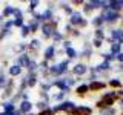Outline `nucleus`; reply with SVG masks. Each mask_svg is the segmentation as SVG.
Segmentation results:
<instances>
[{"instance_id":"nucleus-1","label":"nucleus","mask_w":123,"mask_h":115,"mask_svg":"<svg viewBox=\"0 0 123 115\" xmlns=\"http://www.w3.org/2000/svg\"><path fill=\"white\" fill-rule=\"evenodd\" d=\"M57 29V23L54 20H48L42 25V31H43V35L45 37H51L54 35V31Z\"/></svg>"},{"instance_id":"nucleus-2","label":"nucleus","mask_w":123,"mask_h":115,"mask_svg":"<svg viewBox=\"0 0 123 115\" xmlns=\"http://www.w3.org/2000/svg\"><path fill=\"white\" fill-rule=\"evenodd\" d=\"M114 101H115V98H114L112 92H111V94L103 95V98L97 103V107H100V109H108V107H111V104H114Z\"/></svg>"},{"instance_id":"nucleus-3","label":"nucleus","mask_w":123,"mask_h":115,"mask_svg":"<svg viewBox=\"0 0 123 115\" xmlns=\"http://www.w3.org/2000/svg\"><path fill=\"white\" fill-rule=\"evenodd\" d=\"M66 66H68V61H62L60 64L52 66L49 71H51V74H54V75H60V74H63V72L66 71Z\"/></svg>"},{"instance_id":"nucleus-4","label":"nucleus","mask_w":123,"mask_h":115,"mask_svg":"<svg viewBox=\"0 0 123 115\" xmlns=\"http://www.w3.org/2000/svg\"><path fill=\"white\" fill-rule=\"evenodd\" d=\"M102 17H103V20L114 22V20H117V18H118V12H117V11H112V9H109V8H108V9L105 11V14H103Z\"/></svg>"},{"instance_id":"nucleus-5","label":"nucleus","mask_w":123,"mask_h":115,"mask_svg":"<svg viewBox=\"0 0 123 115\" xmlns=\"http://www.w3.org/2000/svg\"><path fill=\"white\" fill-rule=\"evenodd\" d=\"M69 114H71V115H91L92 110L89 109V107L82 106V107H74V109H72Z\"/></svg>"},{"instance_id":"nucleus-6","label":"nucleus","mask_w":123,"mask_h":115,"mask_svg":"<svg viewBox=\"0 0 123 115\" xmlns=\"http://www.w3.org/2000/svg\"><path fill=\"white\" fill-rule=\"evenodd\" d=\"M71 23H72V25H79V26H82V28L86 26V22L82 18V15H80L79 12H74L71 15Z\"/></svg>"},{"instance_id":"nucleus-7","label":"nucleus","mask_w":123,"mask_h":115,"mask_svg":"<svg viewBox=\"0 0 123 115\" xmlns=\"http://www.w3.org/2000/svg\"><path fill=\"white\" fill-rule=\"evenodd\" d=\"M29 63H31V60H29V57L26 55V54H22V55L17 58V64L20 68H28Z\"/></svg>"},{"instance_id":"nucleus-8","label":"nucleus","mask_w":123,"mask_h":115,"mask_svg":"<svg viewBox=\"0 0 123 115\" xmlns=\"http://www.w3.org/2000/svg\"><path fill=\"white\" fill-rule=\"evenodd\" d=\"M31 109H32V104H31L28 100H23V101L20 103V109H18V110H20L22 114H28Z\"/></svg>"},{"instance_id":"nucleus-9","label":"nucleus","mask_w":123,"mask_h":115,"mask_svg":"<svg viewBox=\"0 0 123 115\" xmlns=\"http://www.w3.org/2000/svg\"><path fill=\"white\" fill-rule=\"evenodd\" d=\"M74 103L72 101H65V103H62L60 106H57V109H62V110H66V112H71L72 109H74Z\"/></svg>"},{"instance_id":"nucleus-10","label":"nucleus","mask_w":123,"mask_h":115,"mask_svg":"<svg viewBox=\"0 0 123 115\" xmlns=\"http://www.w3.org/2000/svg\"><path fill=\"white\" fill-rule=\"evenodd\" d=\"M12 91H14V81L12 80H8V83H6V86H5V94H3V97H9L11 94H12Z\"/></svg>"},{"instance_id":"nucleus-11","label":"nucleus","mask_w":123,"mask_h":115,"mask_svg":"<svg viewBox=\"0 0 123 115\" xmlns=\"http://www.w3.org/2000/svg\"><path fill=\"white\" fill-rule=\"evenodd\" d=\"M105 86L106 84L105 83H102V81H92L91 84H89V89L91 91H102V89H105Z\"/></svg>"},{"instance_id":"nucleus-12","label":"nucleus","mask_w":123,"mask_h":115,"mask_svg":"<svg viewBox=\"0 0 123 115\" xmlns=\"http://www.w3.org/2000/svg\"><path fill=\"white\" fill-rule=\"evenodd\" d=\"M25 80H26V84H28L29 87L36 86V83H37V78H36V75H34V74H29V75H26V77H25Z\"/></svg>"},{"instance_id":"nucleus-13","label":"nucleus","mask_w":123,"mask_h":115,"mask_svg":"<svg viewBox=\"0 0 123 115\" xmlns=\"http://www.w3.org/2000/svg\"><path fill=\"white\" fill-rule=\"evenodd\" d=\"M85 72H86V66H85V64L79 63V64H75V66H74V74H77V75H83Z\"/></svg>"},{"instance_id":"nucleus-14","label":"nucleus","mask_w":123,"mask_h":115,"mask_svg":"<svg viewBox=\"0 0 123 115\" xmlns=\"http://www.w3.org/2000/svg\"><path fill=\"white\" fill-rule=\"evenodd\" d=\"M20 72H22V68L18 66V64H14V66H11V68H9V75H11V77H17V75H20Z\"/></svg>"},{"instance_id":"nucleus-15","label":"nucleus","mask_w":123,"mask_h":115,"mask_svg":"<svg viewBox=\"0 0 123 115\" xmlns=\"http://www.w3.org/2000/svg\"><path fill=\"white\" fill-rule=\"evenodd\" d=\"M15 110V106L12 101H8V103H3V112H14Z\"/></svg>"},{"instance_id":"nucleus-16","label":"nucleus","mask_w":123,"mask_h":115,"mask_svg":"<svg viewBox=\"0 0 123 115\" xmlns=\"http://www.w3.org/2000/svg\"><path fill=\"white\" fill-rule=\"evenodd\" d=\"M114 38H115L114 43H120V41H123V31L122 29L114 31Z\"/></svg>"},{"instance_id":"nucleus-17","label":"nucleus","mask_w":123,"mask_h":115,"mask_svg":"<svg viewBox=\"0 0 123 115\" xmlns=\"http://www.w3.org/2000/svg\"><path fill=\"white\" fill-rule=\"evenodd\" d=\"M12 14H14V8H12V6H6L5 9H3V12H2L3 18H8V17H11Z\"/></svg>"},{"instance_id":"nucleus-18","label":"nucleus","mask_w":123,"mask_h":115,"mask_svg":"<svg viewBox=\"0 0 123 115\" xmlns=\"http://www.w3.org/2000/svg\"><path fill=\"white\" fill-rule=\"evenodd\" d=\"M38 46H40V41H38V40H32L28 48H29V51L32 52V54H36V51L38 49Z\"/></svg>"},{"instance_id":"nucleus-19","label":"nucleus","mask_w":123,"mask_h":115,"mask_svg":"<svg viewBox=\"0 0 123 115\" xmlns=\"http://www.w3.org/2000/svg\"><path fill=\"white\" fill-rule=\"evenodd\" d=\"M88 91H89V86H86V84H82V86L77 87V91H75V92H77V95H85Z\"/></svg>"},{"instance_id":"nucleus-20","label":"nucleus","mask_w":123,"mask_h":115,"mask_svg":"<svg viewBox=\"0 0 123 115\" xmlns=\"http://www.w3.org/2000/svg\"><path fill=\"white\" fill-rule=\"evenodd\" d=\"M52 57H54V46H49L45 51V60H51Z\"/></svg>"},{"instance_id":"nucleus-21","label":"nucleus","mask_w":123,"mask_h":115,"mask_svg":"<svg viewBox=\"0 0 123 115\" xmlns=\"http://www.w3.org/2000/svg\"><path fill=\"white\" fill-rule=\"evenodd\" d=\"M122 8V2H109V9L112 11H117Z\"/></svg>"},{"instance_id":"nucleus-22","label":"nucleus","mask_w":123,"mask_h":115,"mask_svg":"<svg viewBox=\"0 0 123 115\" xmlns=\"http://www.w3.org/2000/svg\"><path fill=\"white\" fill-rule=\"evenodd\" d=\"M6 83H8V80H6L5 74H2V72H0V89H5Z\"/></svg>"},{"instance_id":"nucleus-23","label":"nucleus","mask_w":123,"mask_h":115,"mask_svg":"<svg viewBox=\"0 0 123 115\" xmlns=\"http://www.w3.org/2000/svg\"><path fill=\"white\" fill-rule=\"evenodd\" d=\"M111 52H112V54H120V43H112Z\"/></svg>"},{"instance_id":"nucleus-24","label":"nucleus","mask_w":123,"mask_h":115,"mask_svg":"<svg viewBox=\"0 0 123 115\" xmlns=\"http://www.w3.org/2000/svg\"><path fill=\"white\" fill-rule=\"evenodd\" d=\"M115 110L112 109V107H108V109H103L102 110V115H114Z\"/></svg>"},{"instance_id":"nucleus-25","label":"nucleus","mask_w":123,"mask_h":115,"mask_svg":"<svg viewBox=\"0 0 123 115\" xmlns=\"http://www.w3.org/2000/svg\"><path fill=\"white\" fill-rule=\"evenodd\" d=\"M38 28V23L37 20H34V22H31V25H29V31L31 32H36V29Z\"/></svg>"},{"instance_id":"nucleus-26","label":"nucleus","mask_w":123,"mask_h":115,"mask_svg":"<svg viewBox=\"0 0 123 115\" xmlns=\"http://www.w3.org/2000/svg\"><path fill=\"white\" fill-rule=\"evenodd\" d=\"M14 26H23V17H18V18H14L12 20Z\"/></svg>"},{"instance_id":"nucleus-27","label":"nucleus","mask_w":123,"mask_h":115,"mask_svg":"<svg viewBox=\"0 0 123 115\" xmlns=\"http://www.w3.org/2000/svg\"><path fill=\"white\" fill-rule=\"evenodd\" d=\"M66 54L69 55V58H74V57H77V54H75V51L72 48H68L66 49Z\"/></svg>"},{"instance_id":"nucleus-28","label":"nucleus","mask_w":123,"mask_h":115,"mask_svg":"<svg viewBox=\"0 0 123 115\" xmlns=\"http://www.w3.org/2000/svg\"><path fill=\"white\" fill-rule=\"evenodd\" d=\"M29 32H31V31H29V26H25V25H23V26H22V35L26 37Z\"/></svg>"},{"instance_id":"nucleus-29","label":"nucleus","mask_w":123,"mask_h":115,"mask_svg":"<svg viewBox=\"0 0 123 115\" xmlns=\"http://www.w3.org/2000/svg\"><path fill=\"white\" fill-rule=\"evenodd\" d=\"M103 22H105V20H103V17H102V15H98V17H95V20H94V25H95V26H100Z\"/></svg>"},{"instance_id":"nucleus-30","label":"nucleus","mask_w":123,"mask_h":115,"mask_svg":"<svg viewBox=\"0 0 123 115\" xmlns=\"http://www.w3.org/2000/svg\"><path fill=\"white\" fill-rule=\"evenodd\" d=\"M89 5H91V8H100V6L105 5V3H103V2H97V0H95V2H91Z\"/></svg>"},{"instance_id":"nucleus-31","label":"nucleus","mask_w":123,"mask_h":115,"mask_svg":"<svg viewBox=\"0 0 123 115\" xmlns=\"http://www.w3.org/2000/svg\"><path fill=\"white\" fill-rule=\"evenodd\" d=\"M55 112H54V115H69V112H66V110H62V109H54Z\"/></svg>"},{"instance_id":"nucleus-32","label":"nucleus","mask_w":123,"mask_h":115,"mask_svg":"<svg viewBox=\"0 0 123 115\" xmlns=\"http://www.w3.org/2000/svg\"><path fill=\"white\" fill-rule=\"evenodd\" d=\"M109 84H111L112 87H120V86H122V83L118 81V80H111V81H109Z\"/></svg>"},{"instance_id":"nucleus-33","label":"nucleus","mask_w":123,"mask_h":115,"mask_svg":"<svg viewBox=\"0 0 123 115\" xmlns=\"http://www.w3.org/2000/svg\"><path fill=\"white\" fill-rule=\"evenodd\" d=\"M25 48H26L25 45H17V46L14 48V51H15V52H22V51H25Z\"/></svg>"},{"instance_id":"nucleus-34","label":"nucleus","mask_w":123,"mask_h":115,"mask_svg":"<svg viewBox=\"0 0 123 115\" xmlns=\"http://www.w3.org/2000/svg\"><path fill=\"white\" fill-rule=\"evenodd\" d=\"M38 115H52V110L51 109H45V110H40Z\"/></svg>"},{"instance_id":"nucleus-35","label":"nucleus","mask_w":123,"mask_h":115,"mask_svg":"<svg viewBox=\"0 0 123 115\" xmlns=\"http://www.w3.org/2000/svg\"><path fill=\"white\" fill-rule=\"evenodd\" d=\"M37 5H38V2H37V0L31 2V3H29V8H31V11H32V9H36V8H37Z\"/></svg>"},{"instance_id":"nucleus-36","label":"nucleus","mask_w":123,"mask_h":115,"mask_svg":"<svg viewBox=\"0 0 123 115\" xmlns=\"http://www.w3.org/2000/svg\"><path fill=\"white\" fill-rule=\"evenodd\" d=\"M108 68H109V63H108V61H105V63H102L98 66V69H102V71H103V69H108Z\"/></svg>"},{"instance_id":"nucleus-37","label":"nucleus","mask_w":123,"mask_h":115,"mask_svg":"<svg viewBox=\"0 0 123 115\" xmlns=\"http://www.w3.org/2000/svg\"><path fill=\"white\" fill-rule=\"evenodd\" d=\"M36 68H37V64L34 63V61H31V63H29V66H28V69H29L31 72H32V71H34V69H36Z\"/></svg>"},{"instance_id":"nucleus-38","label":"nucleus","mask_w":123,"mask_h":115,"mask_svg":"<svg viewBox=\"0 0 123 115\" xmlns=\"http://www.w3.org/2000/svg\"><path fill=\"white\" fill-rule=\"evenodd\" d=\"M95 35H97V40H102V37H103V32H102V29H98L97 32H95Z\"/></svg>"},{"instance_id":"nucleus-39","label":"nucleus","mask_w":123,"mask_h":115,"mask_svg":"<svg viewBox=\"0 0 123 115\" xmlns=\"http://www.w3.org/2000/svg\"><path fill=\"white\" fill-rule=\"evenodd\" d=\"M94 46H95V48H100V46H102V40H97V38H95V40H94Z\"/></svg>"},{"instance_id":"nucleus-40","label":"nucleus","mask_w":123,"mask_h":115,"mask_svg":"<svg viewBox=\"0 0 123 115\" xmlns=\"http://www.w3.org/2000/svg\"><path fill=\"white\" fill-rule=\"evenodd\" d=\"M40 68H42V69H43V71H45V69H46V68H48V63H46V60H45V61H43V63H42V64H40Z\"/></svg>"},{"instance_id":"nucleus-41","label":"nucleus","mask_w":123,"mask_h":115,"mask_svg":"<svg viewBox=\"0 0 123 115\" xmlns=\"http://www.w3.org/2000/svg\"><path fill=\"white\" fill-rule=\"evenodd\" d=\"M5 18H3V15H0V26H2V28H3V25H5Z\"/></svg>"},{"instance_id":"nucleus-42","label":"nucleus","mask_w":123,"mask_h":115,"mask_svg":"<svg viewBox=\"0 0 123 115\" xmlns=\"http://www.w3.org/2000/svg\"><path fill=\"white\" fill-rule=\"evenodd\" d=\"M117 58H118V61H123V54H122V52L117 55Z\"/></svg>"},{"instance_id":"nucleus-43","label":"nucleus","mask_w":123,"mask_h":115,"mask_svg":"<svg viewBox=\"0 0 123 115\" xmlns=\"http://www.w3.org/2000/svg\"><path fill=\"white\" fill-rule=\"evenodd\" d=\"M120 103H122V104H120V106H122V107H123V98H122V101H120Z\"/></svg>"},{"instance_id":"nucleus-44","label":"nucleus","mask_w":123,"mask_h":115,"mask_svg":"<svg viewBox=\"0 0 123 115\" xmlns=\"http://www.w3.org/2000/svg\"><path fill=\"white\" fill-rule=\"evenodd\" d=\"M122 5H123V2H122Z\"/></svg>"}]
</instances>
